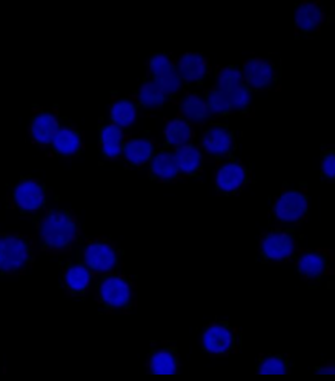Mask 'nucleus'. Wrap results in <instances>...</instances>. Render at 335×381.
<instances>
[{"label": "nucleus", "mask_w": 335, "mask_h": 381, "mask_svg": "<svg viewBox=\"0 0 335 381\" xmlns=\"http://www.w3.org/2000/svg\"><path fill=\"white\" fill-rule=\"evenodd\" d=\"M58 127V120L53 113L41 112L32 120V133L36 141L41 143L52 142L56 135Z\"/></svg>", "instance_id": "obj_11"}, {"label": "nucleus", "mask_w": 335, "mask_h": 381, "mask_svg": "<svg viewBox=\"0 0 335 381\" xmlns=\"http://www.w3.org/2000/svg\"><path fill=\"white\" fill-rule=\"evenodd\" d=\"M101 298L107 305L121 308L130 300V286L125 279L120 277H109L101 284Z\"/></svg>", "instance_id": "obj_4"}, {"label": "nucleus", "mask_w": 335, "mask_h": 381, "mask_svg": "<svg viewBox=\"0 0 335 381\" xmlns=\"http://www.w3.org/2000/svg\"><path fill=\"white\" fill-rule=\"evenodd\" d=\"M178 75L181 79L195 81L204 78L207 72L205 58L198 53H186L178 62Z\"/></svg>", "instance_id": "obj_10"}, {"label": "nucleus", "mask_w": 335, "mask_h": 381, "mask_svg": "<svg viewBox=\"0 0 335 381\" xmlns=\"http://www.w3.org/2000/svg\"><path fill=\"white\" fill-rule=\"evenodd\" d=\"M101 139H102V148L107 156L115 158L119 155L121 151L120 143L123 139L121 127L115 125V124L104 127L102 133H101Z\"/></svg>", "instance_id": "obj_20"}, {"label": "nucleus", "mask_w": 335, "mask_h": 381, "mask_svg": "<svg viewBox=\"0 0 335 381\" xmlns=\"http://www.w3.org/2000/svg\"><path fill=\"white\" fill-rule=\"evenodd\" d=\"M111 118L115 125L119 127H129L136 120V107L127 99L118 101L112 106Z\"/></svg>", "instance_id": "obj_22"}, {"label": "nucleus", "mask_w": 335, "mask_h": 381, "mask_svg": "<svg viewBox=\"0 0 335 381\" xmlns=\"http://www.w3.org/2000/svg\"><path fill=\"white\" fill-rule=\"evenodd\" d=\"M151 371L155 375H175L176 358L168 350H159L151 357Z\"/></svg>", "instance_id": "obj_23"}, {"label": "nucleus", "mask_w": 335, "mask_h": 381, "mask_svg": "<svg viewBox=\"0 0 335 381\" xmlns=\"http://www.w3.org/2000/svg\"><path fill=\"white\" fill-rule=\"evenodd\" d=\"M56 150L64 155H70L78 151L80 147V137L70 127H60L52 139Z\"/></svg>", "instance_id": "obj_17"}, {"label": "nucleus", "mask_w": 335, "mask_h": 381, "mask_svg": "<svg viewBox=\"0 0 335 381\" xmlns=\"http://www.w3.org/2000/svg\"><path fill=\"white\" fill-rule=\"evenodd\" d=\"M29 258V247L22 238L17 236L0 237V270L21 268Z\"/></svg>", "instance_id": "obj_2"}, {"label": "nucleus", "mask_w": 335, "mask_h": 381, "mask_svg": "<svg viewBox=\"0 0 335 381\" xmlns=\"http://www.w3.org/2000/svg\"><path fill=\"white\" fill-rule=\"evenodd\" d=\"M158 87L165 93V95H169V93H175L177 92L179 87H181V76L178 75V72L176 71V69L173 67L172 70L163 74V75H159V76H155V80H153Z\"/></svg>", "instance_id": "obj_28"}, {"label": "nucleus", "mask_w": 335, "mask_h": 381, "mask_svg": "<svg viewBox=\"0 0 335 381\" xmlns=\"http://www.w3.org/2000/svg\"><path fill=\"white\" fill-rule=\"evenodd\" d=\"M307 212V199L298 190L282 193L275 205V214L282 222H296Z\"/></svg>", "instance_id": "obj_3"}, {"label": "nucleus", "mask_w": 335, "mask_h": 381, "mask_svg": "<svg viewBox=\"0 0 335 381\" xmlns=\"http://www.w3.org/2000/svg\"><path fill=\"white\" fill-rule=\"evenodd\" d=\"M227 95L231 104V109H242V107H247L250 102V92L244 85H239L232 89L231 92H228Z\"/></svg>", "instance_id": "obj_31"}, {"label": "nucleus", "mask_w": 335, "mask_h": 381, "mask_svg": "<svg viewBox=\"0 0 335 381\" xmlns=\"http://www.w3.org/2000/svg\"><path fill=\"white\" fill-rule=\"evenodd\" d=\"M204 147L207 152L221 155L228 151L232 146V137L228 130L224 127H213L207 130V134L203 139Z\"/></svg>", "instance_id": "obj_13"}, {"label": "nucleus", "mask_w": 335, "mask_h": 381, "mask_svg": "<svg viewBox=\"0 0 335 381\" xmlns=\"http://www.w3.org/2000/svg\"><path fill=\"white\" fill-rule=\"evenodd\" d=\"M175 159H176L178 170L184 173H192L199 167L201 153L191 144H184L178 147V150L175 153Z\"/></svg>", "instance_id": "obj_14"}, {"label": "nucleus", "mask_w": 335, "mask_h": 381, "mask_svg": "<svg viewBox=\"0 0 335 381\" xmlns=\"http://www.w3.org/2000/svg\"><path fill=\"white\" fill-rule=\"evenodd\" d=\"M322 170L329 178H334L335 175V158L333 153L327 155L322 161Z\"/></svg>", "instance_id": "obj_33"}, {"label": "nucleus", "mask_w": 335, "mask_h": 381, "mask_svg": "<svg viewBox=\"0 0 335 381\" xmlns=\"http://www.w3.org/2000/svg\"><path fill=\"white\" fill-rule=\"evenodd\" d=\"M66 284L74 290V291H83L87 289V286L90 282V273L88 268L83 265H72L67 272H66Z\"/></svg>", "instance_id": "obj_24"}, {"label": "nucleus", "mask_w": 335, "mask_h": 381, "mask_svg": "<svg viewBox=\"0 0 335 381\" xmlns=\"http://www.w3.org/2000/svg\"><path fill=\"white\" fill-rule=\"evenodd\" d=\"M15 199L21 209L36 210L44 202V190L39 183L27 179L17 184Z\"/></svg>", "instance_id": "obj_7"}, {"label": "nucleus", "mask_w": 335, "mask_h": 381, "mask_svg": "<svg viewBox=\"0 0 335 381\" xmlns=\"http://www.w3.org/2000/svg\"><path fill=\"white\" fill-rule=\"evenodd\" d=\"M203 345L209 353H226L231 348L232 333L222 325L210 326L203 335Z\"/></svg>", "instance_id": "obj_8"}, {"label": "nucleus", "mask_w": 335, "mask_h": 381, "mask_svg": "<svg viewBox=\"0 0 335 381\" xmlns=\"http://www.w3.org/2000/svg\"><path fill=\"white\" fill-rule=\"evenodd\" d=\"M298 268L301 273L307 277H317L325 268V261L322 256L315 253H308L301 256L298 262Z\"/></svg>", "instance_id": "obj_25"}, {"label": "nucleus", "mask_w": 335, "mask_h": 381, "mask_svg": "<svg viewBox=\"0 0 335 381\" xmlns=\"http://www.w3.org/2000/svg\"><path fill=\"white\" fill-rule=\"evenodd\" d=\"M241 79H242V74L238 69L226 67L219 72L218 89L228 93V92H231L232 89L241 85Z\"/></svg>", "instance_id": "obj_27"}, {"label": "nucleus", "mask_w": 335, "mask_h": 381, "mask_svg": "<svg viewBox=\"0 0 335 381\" xmlns=\"http://www.w3.org/2000/svg\"><path fill=\"white\" fill-rule=\"evenodd\" d=\"M124 155L132 164H144L151 158L152 144L149 139L137 138L129 141L124 147Z\"/></svg>", "instance_id": "obj_15"}, {"label": "nucleus", "mask_w": 335, "mask_h": 381, "mask_svg": "<svg viewBox=\"0 0 335 381\" xmlns=\"http://www.w3.org/2000/svg\"><path fill=\"white\" fill-rule=\"evenodd\" d=\"M150 69H151L153 76H159L165 72L173 69V64L170 62V60L164 55H156L151 58L150 61Z\"/></svg>", "instance_id": "obj_32"}, {"label": "nucleus", "mask_w": 335, "mask_h": 381, "mask_svg": "<svg viewBox=\"0 0 335 381\" xmlns=\"http://www.w3.org/2000/svg\"><path fill=\"white\" fill-rule=\"evenodd\" d=\"M181 109L186 118L193 121H201L209 116L207 101L196 95H187L182 101Z\"/></svg>", "instance_id": "obj_18"}, {"label": "nucleus", "mask_w": 335, "mask_h": 381, "mask_svg": "<svg viewBox=\"0 0 335 381\" xmlns=\"http://www.w3.org/2000/svg\"><path fill=\"white\" fill-rule=\"evenodd\" d=\"M261 375H285L287 373V365L279 357H268L264 359V362L259 366Z\"/></svg>", "instance_id": "obj_30"}, {"label": "nucleus", "mask_w": 335, "mask_h": 381, "mask_svg": "<svg viewBox=\"0 0 335 381\" xmlns=\"http://www.w3.org/2000/svg\"><path fill=\"white\" fill-rule=\"evenodd\" d=\"M207 104L209 111L226 112L231 109L228 95L221 89L210 92V95L207 97Z\"/></svg>", "instance_id": "obj_29"}, {"label": "nucleus", "mask_w": 335, "mask_h": 381, "mask_svg": "<svg viewBox=\"0 0 335 381\" xmlns=\"http://www.w3.org/2000/svg\"><path fill=\"white\" fill-rule=\"evenodd\" d=\"M321 20H322V12L313 3H303L296 9V24L302 30L308 32L315 29L321 22Z\"/></svg>", "instance_id": "obj_16"}, {"label": "nucleus", "mask_w": 335, "mask_h": 381, "mask_svg": "<svg viewBox=\"0 0 335 381\" xmlns=\"http://www.w3.org/2000/svg\"><path fill=\"white\" fill-rule=\"evenodd\" d=\"M191 137V129L189 124L181 119L170 120L165 127V138L168 142L175 146H184Z\"/></svg>", "instance_id": "obj_21"}, {"label": "nucleus", "mask_w": 335, "mask_h": 381, "mask_svg": "<svg viewBox=\"0 0 335 381\" xmlns=\"http://www.w3.org/2000/svg\"><path fill=\"white\" fill-rule=\"evenodd\" d=\"M76 235V226L70 215L62 212L49 213L40 226L43 241L53 249H62L71 244Z\"/></svg>", "instance_id": "obj_1"}, {"label": "nucleus", "mask_w": 335, "mask_h": 381, "mask_svg": "<svg viewBox=\"0 0 335 381\" xmlns=\"http://www.w3.org/2000/svg\"><path fill=\"white\" fill-rule=\"evenodd\" d=\"M152 172L163 179H170L178 173L175 155L170 152H160L152 160Z\"/></svg>", "instance_id": "obj_19"}, {"label": "nucleus", "mask_w": 335, "mask_h": 381, "mask_svg": "<svg viewBox=\"0 0 335 381\" xmlns=\"http://www.w3.org/2000/svg\"><path fill=\"white\" fill-rule=\"evenodd\" d=\"M84 259L90 270L109 272L116 263V254L111 247L102 242L90 244L84 251Z\"/></svg>", "instance_id": "obj_5"}, {"label": "nucleus", "mask_w": 335, "mask_h": 381, "mask_svg": "<svg viewBox=\"0 0 335 381\" xmlns=\"http://www.w3.org/2000/svg\"><path fill=\"white\" fill-rule=\"evenodd\" d=\"M245 79L254 88L267 87L273 78V69L271 64L261 58H254L247 61L244 66Z\"/></svg>", "instance_id": "obj_9"}, {"label": "nucleus", "mask_w": 335, "mask_h": 381, "mask_svg": "<svg viewBox=\"0 0 335 381\" xmlns=\"http://www.w3.org/2000/svg\"><path fill=\"white\" fill-rule=\"evenodd\" d=\"M245 181L244 167L236 162H228L217 173V184L226 192L238 190Z\"/></svg>", "instance_id": "obj_12"}, {"label": "nucleus", "mask_w": 335, "mask_h": 381, "mask_svg": "<svg viewBox=\"0 0 335 381\" xmlns=\"http://www.w3.org/2000/svg\"><path fill=\"white\" fill-rule=\"evenodd\" d=\"M264 254L271 261L287 259L294 251V241L290 235L284 232L270 233L262 242Z\"/></svg>", "instance_id": "obj_6"}, {"label": "nucleus", "mask_w": 335, "mask_h": 381, "mask_svg": "<svg viewBox=\"0 0 335 381\" xmlns=\"http://www.w3.org/2000/svg\"><path fill=\"white\" fill-rule=\"evenodd\" d=\"M139 101L146 107H156L164 104L165 93L155 81H147L139 89Z\"/></svg>", "instance_id": "obj_26"}]
</instances>
